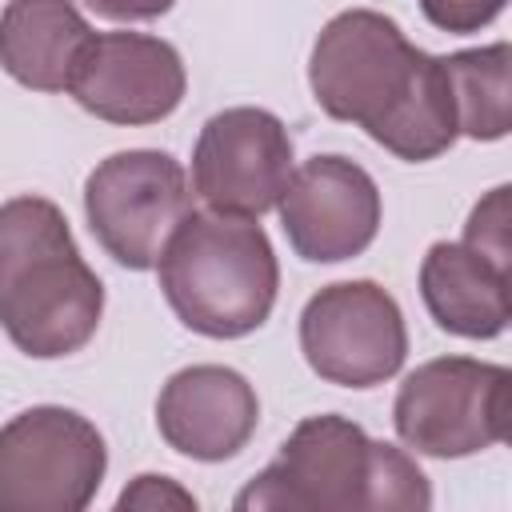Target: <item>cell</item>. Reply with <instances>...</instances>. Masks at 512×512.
Returning <instances> with one entry per match:
<instances>
[{"label": "cell", "mask_w": 512, "mask_h": 512, "mask_svg": "<svg viewBox=\"0 0 512 512\" xmlns=\"http://www.w3.org/2000/svg\"><path fill=\"white\" fill-rule=\"evenodd\" d=\"M308 84L332 120L364 128L408 164L436 160L460 136L444 56L416 48L384 12L332 16L312 44Z\"/></svg>", "instance_id": "6da1fadb"}, {"label": "cell", "mask_w": 512, "mask_h": 512, "mask_svg": "<svg viewBox=\"0 0 512 512\" xmlns=\"http://www.w3.org/2000/svg\"><path fill=\"white\" fill-rule=\"evenodd\" d=\"M104 312V284L80 256L64 212L44 196L0 204V328L36 356L80 352Z\"/></svg>", "instance_id": "7a4b0ae2"}, {"label": "cell", "mask_w": 512, "mask_h": 512, "mask_svg": "<svg viewBox=\"0 0 512 512\" xmlns=\"http://www.w3.org/2000/svg\"><path fill=\"white\" fill-rule=\"evenodd\" d=\"M432 504L420 464L384 440H372L344 416H308L280 444V456L236 496L240 512H424Z\"/></svg>", "instance_id": "3957f363"}, {"label": "cell", "mask_w": 512, "mask_h": 512, "mask_svg": "<svg viewBox=\"0 0 512 512\" xmlns=\"http://www.w3.org/2000/svg\"><path fill=\"white\" fill-rule=\"evenodd\" d=\"M156 272L180 324L212 340L256 332L280 288V264L264 228L220 212H192L172 232Z\"/></svg>", "instance_id": "277c9868"}, {"label": "cell", "mask_w": 512, "mask_h": 512, "mask_svg": "<svg viewBox=\"0 0 512 512\" xmlns=\"http://www.w3.org/2000/svg\"><path fill=\"white\" fill-rule=\"evenodd\" d=\"M508 388L504 364L472 356H440L404 376L392 420L408 448L436 460H460L504 444L508 436Z\"/></svg>", "instance_id": "5b68a950"}, {"label": "cell", "mask_w": 512, "mask_h": 512, "mask_svg": "<svg viewBox=\"0 0 512 512\" xmlns=\"http://www.w3.org/2000/svg\"><path fill=\"white\" fill-rule=\"evenodd\" d=\"M108 448L72 408L40 404L0 428V512H80L100 492Z\"/></svg>", "instance_id": "8992f818"}, {"label": "cell", "mask_w": 512, "mask_h": 512, "mask_svg": "<svg viewBox=\"0 0 512 512\" xmlns=\"http://www.w3.org/2000/svg\"><path fill=\"white\" fill-rule=\"evenodd\" d=\"M84 216L116 264L144 272L156 268L172 232L192 216V188L168 152H112L84 180Z\"/></svg>", "instance_id": "52a82bcc"}, {"label": "cell", "mask_w": 512, "mask_h": 512, "mask_svg": "<svg viewBox=\"0 0 512 512\" xmlns=\"http://www.w3.org/2000/svg\"><path fill=\"white\" fill-rule=\"evenodd\" d=\"M300 352L308 368L328 384H384L408 356L404 312L376 280L328 284L300 312Z\"/></svg>", "instance_id": "ba28073f"}, {"label": "cell", "mask_w": 512, "mask_h": 512, "mask_svg": "<svg viewBox=\"0 0 512 512\" xmlns=\"http://www.w3.org/2000/svg\"><path fill=\"white\" fill-rule=\"evenodd\" d=\"M292 176V136L268 108L216 112L192 148V188L220 212L260 220Z\"/></svg>", "instance_id": "9c48e42d"}, {"label": "cell", "mask_w": 512, "mask_h": 512, "mask_svg": "<svg viewBox=\"0 0 512 512\" xmlns=\"http://www.w3.org/2000/svg\"><path fill=\"white\" fill-rule=\"evenodd\" d=\"M276 208L292 252L308 264L352 260L380 232V188L344 156H312L292 168Z\"/></svg>", "instance_id": "30bf717a"}, {"label": "cell", "mask_w": 512, "mask_h": 512, "mask_svg": "<svg viewBox=\"0 0 512 512\" xmlns=\"http://www.w3.org/2000/svg\"><path fill=\"white\" fill-rule=\"evenodd\" d=\"M180 52L144 32H92L68 80L72 100L108 124H156L184 100Z\"/></svg>", "instance_id": "8fae6325"}, {"label": "cell", "mask_w": 512, "mask_h": 512, "mask_svg": "<svg viewBox=\"0 0 512 512\" xmlns=\"http://www.w3.org/2000/svg\"><path fill=\"white\" fill-rule=\"evenodd\" d=\"M260 420L256 388L224 364H192L168 376L156 400V428L180 456L216 464L236 456Z\"/></svg>", "instance_id": "7c38bea8"}, {"label": "cell", "mask_w": 512, "mask_h": 512, "mask_svg": "<svg viewBox=\"0 0 512 512\" xmlns=\"http://www.w3.org/2000/svg\"><path fill=\"white\" fill-rule=\"evenodd\" d=\"M420 296L432 320L464 340H492L508 328V268L464 240H436L420 264Z\"/></svg>", "instance_id": "4fadbf2b"}, {"label": "cell", "mask_w": 512, "mask_h": 512, "mask_svg": "<svg viewBox=\"0 0 512 512\" xmlns=\"http://www.w3.org/2000/svg\"><path fill=\"white\" fill-rule=\"evenodd\" d=\"M88 40L72 0H8L0 12V68L36 92H64Z\"/></svg>", "instance_id": "5bb4252c"}, {"label": "cell", "mask_w": 512, "mask_h": 512, "mask_svg": "<svg viewBox=\"0 0 512 512\" xmlns=\"http://www.w3.org/2000/svg\"><path fill=\"white\" fill-rule=\"evenodd\" d=\"M448 80H452V100H456V120L460 132L472 140H500L508 136L512 112H508V68H512V48L488 44V48H468L444 56Z\"/></svg>", "instance_id": "9a60e30c"}, {"label": "cell", "mask_w": 512, "mask_h": 512, "mask_svg": "<svg viewBox=\"0 0 512 512\" xmlns=\"http://www.w3.org/2000/svg\"><path fill=\"white\" fill-rule=\"evenodd\" d=\"M464 244L508 268V188H492L464 224Z\"/></svg>", "instance_id": "2e32d148"}, {"label": "cell", "mask_w": 512, "mask_h": 512, "mask_svg": "<svg viewBox=\"0 0 512 512\" xmlns=\"http://www.w3.org/2000/svg\"><path fill=\"white\" fill-rule=\"evenodd\" d=\"M508 0H420L428 24L444 32H480L504 12Z\"/></svg>", "instance_id": "e0dca14e"}, {"label": "cell", "mask_w": 512, "mask_h": 512, "mask_svg": "<svg viewBox=\"0 0 512 512\" xmlns=\"http://www.w3.org/2000/svg\"><path fill=\"white\" fill-rule=\"evenodd\" d=\"M116 504H120V508H196V496L184 492L176 480L148 472V476H136V480L120 492Z\"/></svg>", "instance_id": "ac0fdd59"}, {"label": "cell", "mask_w": 512, "mask_h": 512, "mask_svg": "<svg viewBox=\"0 0 512 512\" xmlns=\"http://www.w3.org/2000/svg\"><path fill=\"white\" fill-rule=\"evenodd\" d=\"M96 16H104V20H156V16H164L176 0H84Z\"/></svg>", "instance_id": "d6986e66"}]
</instances>
